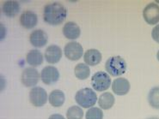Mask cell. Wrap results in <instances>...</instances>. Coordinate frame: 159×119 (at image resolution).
<instances>
[{
    "label": "cell",
    "mask_w": 159,
    "mask_h": 119,
    "mask_svg": "<svg viewBox=\"0 0 159 119\" xmlns=\"http://www.w3.org/2000/svg\"><path fill=\"white\" fill-rule=\"evenodd\" d=\"M67 16L66 8L58 2L47 4L43 10V19L45 23L52 26L60 25Z\"/></svg>",
    "instance_id": "obj_1"
},
{
    "label": "cell",
    "mask_w": 159,
    "mask_h": 119,
    "mask_svg": "<svg viewBox=\"0 0 159 119\" xmlns=\"http://www.w3.org/2000/svg\"><path fill=\"white\" fill-rule=\"evenodd\" d=\"M106 71L112 76H120L126 71V63L124 58L120 56L111 57L105 63Z\"/></svg>",
    "instance_id": "obj_2"
},
{
    "label": "cell",
    "mask_w": 159,
    "mask_h": 119,
    "mask_svg": "<svg viewBox=\"0 0 159 119\" xmlns=\"http://www.w3.org/2000/svg\"><path fill=\"white\" fill-rule=\"evenodd\" d=\"M75 100L83 108H91L97 101L96 92L89 87H85L77 92L75 95Z\"/></svg>",
    "instance_id": "obj_3"
},
{
    "label": "cell",
    "mask_w": 159,
    "mask_h": 119,
    "mask_svg": "<svg viewBox=\"0 0 159 119\" xmlns=\"http://www.w3.org/2000/svg\"><path fill=\"white\" fill-rule=\"evenodd\" d=\"M91 85L93 88L97 92H103L109 88L111 85V78L109 74L106 72L98 71L93 74L91 78Z\"/></svg>",
    "instance_id": "obj_4"
},
{
    "label": "cell",
    "mask_w": 159,
    "mask_h": 119,
    "mask_svg": "<svg viewBox=\"0 0 159 119\" xmlns=\"http://www.w3.org/2000/svg\"><path fill=\"white\" fill-rule=\"evenodd\" d=\"M48 93L41 87H34L30 92V101L35 107L43 106L48 101Z\"/></svg>",
    "instance_id": "obj_5"
},
{
    "label": "cell",
    "mask_w": 159,
    "mask_h": 119,
    "mask_svg": "<svg viewBox=\"0 0 159 119\" xmlns=\"http://www.w3.org/2000/svg\"><path fill=\"white\" fill-rule=\"evenodd\" d=\"M143 17L149 25H155L159 23V5L155 3L147 4L143 11Z\"/></svg>",
    "instance_id": "obj_6"
},
{
    "label": "cell",
    "mask_w": 159,
    "mask_h": 119,
    "mask_svg": "<svg viewBox=\"0 0 159 119\" xmlns=\"http://www.w3.org/2000/svg\"><path fill=\"white\" fill-rule=\"evenodd\" d=\"M65 55L70 61H77L79 60L84 54V49L78 42H70L66 45L64 48Z\"/></svg>",
    "instance_id": "obj_7"
},
{
    "label": "cell",
    "mask_w": 159,
    "mask_h": 119,
    "mask_svg": "<svg viewBox=\"0 0 159 119\" xmlns=\"http://www.w3.org/2000/svg\"><path fill=\"white\" fill-rule=\"evenodd\" d=\"M40 74L36 69L34 68H26L22 71L21 81L23 85L27 87H34L39 82Z\"/></svg>",
    "instance_id": "obj_8"
},
{
    "label": "cell",
    "mask_w": 159,
    "mask_h": 119,
    "mask_svg": "<svg viewBox=\"0 0 159 119\" xmlns=\"http://www.w3.org/2000/svg\"><path fill=\"white\" fill-rule=\"evenodd\" d=\"M41 78L46 85H52L59 81V70L54 66H46L41 70Z\"/></svg>",
    "instance_id": "obj_9"
},
{
    "label": "cell",
    "mask_w": 159,
    "mask_h": 119,
    "mask_svg": "<svg viewBox=\"0 0 159 119\" xmlns=\"http://www.w3.org/2000/svg\"><path fill=\"white\" fill-rule=\"evenodd\" d=\"M30 44L36 47L41 48L48 44V36L47 33L42 29H35L30 35Z\"/></svg>",
    "instance_id": "obj_10"
},
{
    "label": "cell",
    "mask_w": 159,
    "mask_h": 119,
    "mask_svg": "<svg viewBox=\"0 0 159 119\" xmlns=\"http://www.w3.org/2000/svg\"><path fill=\"white\" fill-rule=\"evenodd\" d=\"M62 55L63 52L59 45H51L46 49L44 57L48 63L53 64V63H59L62 57Z\"/></svg>",
    "instance_id": "obj_11"
},
{
    "label": "cell",
    "mask_w": 159,
    "mask_h": 119,
    "mask_svg": "<svg viewBox=\"0 0 159 119\" xmlns=\"http://www.w3.org/2000/svg\"><path fill=\"white\" fill-rule=\"evenodd\" d=\"M38 16L34 11H25L20 16V23L24 28L31 29L37 25Z\"/></svg>",
    "instance_id": "obj_12"
},
{
    "label": "cell",
    "mask_w": 159,
    "mask_h": 119,
    "mask_svg": "<svg viewBox=\"0 0 159 119\" xmlns=\"http://www.w3.org/2000/svg\"><path fill=\"white\" fill-rule=\"evenodd\" d=\"M131 88V85L128 80L125 78H117L112 83L113 92L119 96H123L128 93Z\"/></svg>",
    "instance_id": "obj_13"
},
{
    "label": "cell",
    "mask_w": 159,
    "mask_h": 119,
    "mask_svg": "<svg viewBox=\"0 0 159 119\" xmlns=\"http://www.w3.org/2000/svg\"><path fill=\"white\" fill-rule=\"evenodd\" d=\"M81 34L80 27L74 22H68L63 27V34L68 40H77Z\"/></svg>",
    "instance_id": "obj_14"
},
{
    "label": "cell",
    "mask_w": 159,
    "mask_h": 119,
    "mask_svg": "<svg viewBox=\"0 0 159 119\" xmlns=\"http://www.w3.org/2000/svg\"><path fill=\"white\" fill-rule=\"evenodd\" d=\"M102 54L96 49H89L84 55V60L85 63L89 66H96L102 61Z\"/></svg>",
    "instance_id": "obj_15"
},
{
    "label": "cell",
    "mask_w": 159,
    "mask_h": 119,
    "mask_svg": "<svg viewBox=\"0 0 159 119\" xmlns=\"http://www.w3.org/2000/svg\"><path fill=\"white\" fill-rule=\"evenodd\" d=\"M2 11L8 17H14L20 12V4L14 0L5 1L2 6Z\"/></svg>",
    "instance_id": "obj_16"
},
{
    "label": "cell",
    "mask_w": 159,
    "mask_h": 119,
    "mask_svg": "<svg viewBox=\"0 0 159 119\" xmlns=\"http://www.w3.org/2000/svg\"><path fill=\"white\" fill-rule=\"evenodd\" d=\"M44 57L40 51L38 50H31L27 53L26 61L27 63L32 67H38L43 63Z\"/></svg>",
    "instance_id": "obj_17"
},
{
    "label": "cell",
    "mask_w": 159,
    "mask_h": 119,
    "mask_svg": "<svg viewBox=\"0 0 159 119\" xmlns=\"http://www.w3.org/2000/svg\"><path fill=\"white\" fill-rule=\"evenodd\" d=\"M49 103L53 107H60L63 105L66 100V96L65 93L59 89L53 90L51 93L49 94Z\"/></svg>",
    "instance_id": "obj_18"
},
{
    "label": "cell",
    "mask_w": 159,
    "mask_h": 119,
    "mask_svg": "<svg viewBox=\"0 0 159 119\" xmlns=\"http://www.w3.org/2000/svg\"><path fill=\"white\" fill-rule=\"evenodd\" d=\"M98 104L103 110H109L115 104V97L108 92L102 93L98 99Z\"/></svg>",
    "instance_id": "obj_19"
},
{
    "label": "cell",
    "mask_w": 159,
    "mask_h": 119,
    "mask_svg": "<svg viewBox=\"0 0 159 119\" xmlns=\"http://www.w3.org/2000/svg\"><path fill=\"white\" fill-rule=\"evenodd\" d=\"M74 73L76 77L78 80H86L89 78L90 75V69H89V65L84 64V63H78L76 65L74 69Z\"/></svg>",
    "instance_id": "obj_20"
},
{
    "label": "cell",
    "mask_w": 159,
    "mask_h": 119,
    "mask_svg": "<svg viewBox=\"0 0 159 119\" xmlns=\"http://www.w3.org/2000/svg\"><path fill=\"white\" fill-rule=\"evenodd\" d=\"M147 99L149 104L152 108L159 110V87H155L150 90Z\"/></svg>",
    "instance_id": "obj_21"
},
{
    "label": "cell",
    "mask_w": 159,
    "mask_h": 119,
    "mask_svg": "<svg viewBox=\"0 0 159 119\" xmlns=\"http://www.w3.org/2000/svg\"><path fill=\"white\" fill-rule=\"evenodd\" d=\"M66 117L67 119H83L84 111L78 105H73L67 110Z\"/></svg>",
    "instance_id": "obj_22"
},
{
    "label": "cell",
    "mask_w": 159,
    "mask_h": 119,
    "mask_svg": "<svg viewBox=\"0 0 159 119\" xmlns=\"http://www.w3.org/2000/svg\"><path fill=\"white\" fill-rule=\"evenodd\" d=\"M86 119H103V112L98 107H91L86 112Z\"/></svg>",
    "instance_id": "obj_23"
},
{
    "label": "cell",
    "mask_w": 159,
    "mask_h": 119,
    "mask_svg": "<svg viewBox=\"0 0 159 119\" xmlns=\"http://www.w3.org/2000/svg\"><path fill=\"white\" fill-rule=\"evenodd\" d=\"M152 37L157 43H158L159 44V25H157V26L152 29Z\"/></svg>",
    "instance_id": "obj_24"
},
{
    "label": "cell",
    "mask_w": 159,
    "mask_h": 119,
    "mask_svg": "<svg viewBox=\"0 0 159 119\" xmlns=\"http://www.w3.org/2000/svg\"><path fill=\"white\" fill-rule=\"evenodd\" d=\"M48 119H66L63 116L60 115V114H52L49 117Z\"/></svg>",
    "instance_id": "obj_25"
},
{
    "label": "cell",
    "mask_w": 159,
    "mask_h": 119,
    "mask_svg": "<svg viewBox=\"0 0 159 119\" xmlns=\"http://www.w3.org/2000/svg\"><path fill=\"white\" fill-rule=\"evenodd\" d=\"M148 119H159V117H150Z\"/></svg>",
    "instance_id": "obj_26"
},
{
    "label": "cell",
    "mask_w": 159,
    "mask_h": 119,
    "mask_svg": "<svg viewBox=\"0 0 159 119\" xmlns=\"http://www.w3.org/2000/svg\"><path fill=\"white\" fill-rule=\"evenodd\" d=\"M157 60L159 61V51L157 52Z\"/></svg>",
    "instance_id": "obj_27"
}]
</instances>
